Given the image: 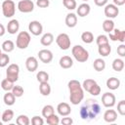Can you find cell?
<instances>
[{
  "mask_svg": "<svg viewBox=\"0 0 125 125\" xmlns=\"http://www.w3.org/2000/svg\"><path fill=\"white\" fill-rule=\"evenodd\" d=\"M101 112V105L97 100L88 99L86 102L81 105L79 114L83 120H94L98 117Z\"/></svg>",
  "mask_w": 125,
  "mask_h": 125,
  "instance_id": "obj_1",
  "label": "cell"
},
{
  "mask_svg": "<svg viewBox=\"0 0 125 125\" xmlns=\"http://www.w3.org/2000/svg\"><path fill=\"white\" fill-rule=\"evenodd\" d=\"M69 90V101L72 104H79L84 99V90L78 80L72 79L67 84Z\"/></svg>",
  "mask_w": 125,
  "mask_h": 125,
  "instance_id": "obj_2",
  "label": "cell"
},
{
  "mask_svg": "<svg viewBox=\"0 0 125 125\" xmlns=\"http://www.w3.org/2000/svg\"><path fill=\"white\" fill-rule=\"evenodd\" d=\"M71 54L73 58L79 62H85L89 59V52L81 45H75L74 47H72Z\"/></svg>",
  "mask_w": 125,
  "mask_h": 125,
  "instance_id": "obj_3",
  "label": "cell"
},
{
  "mask_svg": "<svg viewBox=\"0 0 125 125\" xmlns=\"http://www.w3.org/2000/svg\"><path fill=\"white\" fill-rule=\"evenodd\" d=\"M31 41V37H30V34L27 32V31H21L19 32L18 36H17V39H16V46L19 48V49H26L29 45Z\"/></svg>",
  "mask_w": 125,
  "mask_h": 125,
  "instance_id": "obj_4",
  "label": "cell"
},
{
  "mask_svg": "<svg viewBox=\"0 0 125 125\" xmlns=\"http://www.w3.org/2000/svg\"><path fill=\"white\" fill-rule=\"evenodd\" d=\"M2 13L4 15V17L6 18H12L13 16H15L16 13V4L13 0H5L3 1L2 5Z\"/></svg>",
  "mask_w": 125,
  "mask_h": 125,
  "instance_id": "obj_5",
  "label": "cell"
},
{
  "mask_svg": "<svg viewBox=\"0 0 125 125\" xmlns=\"http://www.w3.org/2000/svg\"><path fill=\"white\" fill-rule=\"evenodd\" d=\"M19 73H20V66L17 63H11L8 65L6 70V78L12 82H16L19 80Z\"/></svg>",
  "mask_w": 125,
  "mask_h": 125,
  "instance_id": "obj_6",
  "label": "cell"
},
{
  "mask_svg": "<svg viewBox=\"0 0 125 125\" xmlns=\"http://www.w3.org/2000/svg\"><path fill=\"white\" fill-rule=\"evenodd\" d=\"M56 43L60 47V49L64 50V51L68 50L71 45L70 38L66 33H60L56 38Z\"/></svg>",
  "mask_w": 125,
  "mask_h": 125,
  "instance_id": "obj_7",
  "label": "cell"
},
{
  "mask_svg": "<svg viewBox=\"0 0 125 125\" xmlns=\"http://www.w3.org/2000/svg\"><path fill=\"white\" fill-rule=\"evenodd\" d=\"M115 102H116V98L112 93L106 92V93L103 94V96H102V104H103V105L104 107L109 108V107L114 106Z\"/></svg>",
  "mask_w": 125,
  "mask_h": 125,
  "instance_id": "obj_8",
  "label": "cell"
},
{
  "mask_svg": "<svg viewBox=\"0 0 125 125\" xmlns=\"http://www.w3.org/2000/svg\"><path fill=\"white\" fill-rule=\"evenodd\" d=\"M18 9L21 13H30L34 10V3L31 0H21L18 3Z\"/></svg>",
  "mask_w": 125,
  "mask_h": 125,
  "instance_id": "obj_9",
  "label": "cell"
},
{
  "mask_svg": "<svg viewBox=\"0 0 125 125\" xmlns=\"http://www.w3.org/2000/svg\"><path fill=\"white\" fill-rule=\"evenodd\" d=\"M104 16L107 19H114L118 16L119 14V9L117 6H115L114 4H106L104 6Z\"/></svg>",
  "mask_w": 125,
  "mask_h": 125,
  "instance_id": "obj_10",
  "label": "cell"
},
{
  "mask_svg": "<svg viewBox=\"0 0 125 125\" xmlns=\"http://www.w3.org/2000/svg\"><path fill=\"white\" fill-rule=\"evenodd\" d=\"M28 30L34 36H38L43 32V25L38 21H31L28 23Z\"/></svg>",
  "mask_w": 125,
  "mask_h": 125,
  "instance_id": "obj_11",
  "label": "cell"
},
{
  "mask_svg": "<svg viewBox=\"0 0 125 125\" xmlns=\"http://www.w3.org/2000/svg\"><path fill=\"white\" fill-rule=\"evenodd\" d=\"M108 38L111 41H119L121 43H124L125 41V31L124 30H120L118 28H113V30L111 32L108 33Z\"/></svg>",
  "mask_w": 125,
  "mask_h": 125,
  "instance_id": "obj_12",
  "label": "cell"
},
{
  "mask_svg": "<svg viewBox=\"0 0 125 125\" xmlns=\"http://www.w3.org/2000/svg\"><path fill=\"white\" fill-rule=\"evenodd\" d=\"M39 60L44 63H49L53 60V53L48 49H42L38 52Z\"/></svg>",
  "mask_w": 125,
  "mask_h": 125,
  "instance_id": "obj_13",
  "label": "cell"
},
{
  "mask_svg": "<svg viewBox=\"0 0 125 125\" xmlns=\"http://www.w3.org/2000/svg\"><path fill=\"white\" fill-rule=\"evenodd\" d=\"M25 67L28 71L30 72H34L35 70H37L38 68V61L35 57H28L25 60Z\"/></svg>",
  "mask_w": 125,
  "mask_h": 125,
  "instance_id": "obj_14",
  "label": "cell"
},
{
  "mask_svg": "<svg viewBox=\"0 0 125 125\" xmlns=\"http://www.w3.org/2000/svg\"><path fill=\"white\" fill-rule=\"evenodd\" d=\"M57 111L61 116H67L71 112V107L67 103H60L57 105Z\"/></svg>",
  "mask_w": 125,
  "mask_h": 125,
  "instance_id": "obj_15",
  "label": "cell"
},
{
  "mask_svg": "<svg viewBox=\"0 0 125 125\" xmlns=\"http://www.w3.org/2000/svg\"><path fill=\"white\" fill-rule=\"evenodd\" d=\"M90 11H91V7L88 3H82L78 6V8H76V12H77V15L81 18H84L86 16H88L90 14Z\"/></svg>",
  "mask_w": 125,
  "mask_h": 125,
  "instance_id": "obj_16",
  "label": "cell"
},
{
  "mask_svg": "<svg viewBox=\"0 0 125 125\" xmlns=\"http://www.w3.org/2000/svg\"><path fill=\"white\" fill-rule=\"evenodd\" d=\"M6 29H7L8 33H10V34H16V33L19 31V29H20V23H19V21L16 20V19L11 20V21L8 22Z\"/></svg>",
  "mask_w": 125,
  "mask_h": 125,
  "instance_id": "obj_17",
  "label": "cell"
},
{
  "mask_svg": "<svg viewBox=\"0 0 125 125\" xmlns=\"http://www.w3.org/2000/svg\"><path fill=\"white\" fill-rule=\"evenodd\" d=\"M104 120L107 123H113L117 119V112L114 109H106L103 115Z\"/></svg>",
  "mask_w": 125,
  "mask_h": 125,
  "instance_id": "obj_18",
  "label": "cell"
},
{
  "mask_svg": "<svg viewBox=\"0 0 125 125\" xmlns=\"http://www.w3.org/2000/svg\"><path fill=\"white\" fill-rule=\"evenodd\" d=\"M59 63H60V66H61L62 68L67 69V68H70V67L73 65V60H72V58H70L69 56H62V57L60 59Z\"/></svg>",
  "mask_w": 125,
  "mask_h": 125,
  "instance_id": "obj_19",
  "label": "cell"
},
{
  "mask_svg": "<svg viewBox=\"0 0 125 125\" xmlns=\"http://www.w3.org/2000/svg\"><path fill=\"white\" fill-rule=\"evenodd\" d=\"M65 24L67 27H74L77 24V16L73 13H69L65 17Z\"/></svg>",
  "mask_w": 125,
  "mask_h": 125,
  "instance_id": "obj_20",
  "label": "cell"
},
{
  "mask_svg": "<svg viewBox=\"0 0 125 125\" xmlns=\"http://www.w3.org/2000/svg\"><path fill=\"white\" fill-rule=\"evenodd\" d=\"M120 86V80L116 77H110L106 80V87L109 90H116Z\"/></svg>",
  "mask_w": 125,
  "mask_h": 125,
  "instance_id": "obj_21",
  "label": "cell"
},
{
  "mask_svg": "<svg viewBox=\"0 0 125 125\" xmlns=\"http://www.w3.org/2000/svg\"><path fill=\"white\" fill-rule=\"evenodd\" d=\"M54 42V35L50 32H47L45 34L42 35L41 39H40V43L43 45V46H50L52 43Z\"/></svg>",
  "mask_w": 125,
  "mask_h": 125,
  "instance_id": "obj_22",
  "label": "cell"
},
{
  "mask_svg": "<svg viewBox=\"0 0 125 125\" xmlns=\"http://www.w3.org/2000/svg\"><path fill=\"white\" fill-rule=\"evenodd\" d=\"M98 52H99V55H101L102 57H107L111 52V47H110L109 43L100 45L98 47Z\"/></svg>",
  "mask_w": 125,
  "mask_h": 125,
  "instance_id": "obj_23",
  "label": "cell"
},
{
  "mask_svg": "<svg viewBox=\"0 0 125 125\" xmlns=\"http://www.w3.org/2000/svg\"><path fill=\"white\" fill-rule=\"evenodd\" d=\"M114 28V21L111 19H106L103 21V29L106 33H109Z\"/></svg>",
  "mask_w": 125,
  "mask_h": 125,
  "instance_id": "obj_24",
  "label": "cell"
},
{
  "mask_svg": "<svg viewBox=\"0 0 125 125\" xmlns=\"http://www.w3.org/2000/svg\"><path fill=\"white\" fill-rule=\"evenodd\" d=\"M93 67L97 71H103L105 68V62L102 58H98L93 62Z\"/></svg>",
  "mask_w": 125,
  "mask_h": 125,
  "instance_id": "obj_25",
  "label": "cell"
},
{
  "mask_svg": "<svg viewBox=\"0 0 125 125\" xmlns=\"http://www.w3.org/2000/svg\"><path fill=\"white\" fill-rule=\"evenodd\" d=\"M3 101H4L5 104H7V105H13V104H15V102H16V97H15V95H14L12 92L8 91V92L4 95Z\"/></svg>",
  "mask_w": 125,
  "mask_h": 125,
  "instance_id": "obj_26",
  "label": "cell"
},
{
  "mask_svg": "<svg viewBox=\"0 0 125 125\" xmlns=\"http://www.w3.org/2000/svg\"><path fill=\"white\" fill-rule=\"evenodd\" d=\"M39 91L43 96H49L51 94V86L48 82H41L39 85Z\"/></svg>",
  "mask_w": 125,
  "mask_h": 125,
  "instance_id": "obj_27",
  "label": "cell"
},
{
  "mask_svg": "<svg viewBox=\"0 0 125 125\" xmlns=\"http://www.w3.org/2000/svg\"><path fill=\"white\" fill-rule=\"evenodd\" d=\"M14 118V111L12 109H6L2 114H1V119L3 123H8Z\"/></svg>",
  "mask_w": 125,
  "mask_h": 125,
  "instance_id": "obj_28",
  "label": "cell"
},
{
  "mask_svg": "<svg viewBox=\"0 0 125 125\" xmlns=\"http://www.w3.org/2000/svg\"><path fill=\"white\" fill-rule=\"evenodd\" d=\"M2 50L5 52V53H10L12 51H14L15 49V44L12 40H6L2 43Z\"/></svg>",
  "mask_w": 125,
  "mask_h": 125,
  "instance_id": "obj_29",
  "label": "cell"
},
{
  "mask_svg": "<svg viewBox=\"0 0 125 125\" xmlns=\"http://www.w3.org/2000/svg\"><path fill=\"white\" fill-rule=\"evenodd\" d=\"M112 68H113V70H115L117 72L123 70V68H124V61L122 59H115V60H113V62H112Z\"/></svg>",
  "mask_w": 125,
  "mask_h": 125,
  "instance_id": "obj_30",
  "label": "cell"
},
{
  "mask_svg": "<svg viewBox=\"0 0 125 125\" xmlns=\"http://www.w3.org/2000/svg\"><path fill=\"white\" fill-rule=\"evenodd\" d=\"M81 40L86 44H90L94 41V35L91 31H84L81 34Z\"/></svg>",
  "mask_w": 125,
  "mask_h": 125,
  "instance_id": "obj_31",
  "label": "cell"
},
{
  "mask_svg": "<svg viewBox=\"0 0 125 125\" xmlns=\"http://www.w3.org/2000/svg\"><path fill=\"white\" fill-rule=\"evenodd\" d=\"M53 113H55V108H54L53 105H51V104H46V105L43 106V108H42V116H43V117L46 118V117L50 116V115L53 114Z\"/></svg>",
  "mask_w": 125,
  "mask_h": 125,
  "instance_id": "obj_32",
  "label": "cell"
},
{
  "mask_svg": "<svg viewBox=\"0 0 125 125\" xmlns=\"http://www.w3.org/2000/svg\"><path fill=\"white\" fill-rule=\"evenodd\" d=\"M14 85H15V84H14V82H12V81L8 80L7 78H5V79H3V80L1 81V88H2L4 91H6V92L11 91V90L13 89Z\"/></svg>",
  "mask_w": 125,
  "mask_h": 125,
  "instance_id": "obj_33",
  "label": "cell"
},
{
  "mask_svg": "<svg viewBox=\"0 0 125 125\" xmlns=\"http://www.w3.org/2000/svg\"><path fill=\"white\" fill-rule=\"evenodd\" d=\"M36 78H37V81L39 83H41V82H48V80H49V74L46 71H44V70H40V71L37 72Z\"/></svg>",
  "mask_w": 125,
  "mask_h": 125,
  "instance_id": "obj_34",
  "label": "cell"
},
{
  "mask_svg": "<svg viewBox=\"0 0 125 125\" xmlns=\"http://www.w3.org/2000/svg\"><path fill=\"white\" fill-rule=\"evenodd\" d=\"M16 122L18 125H28L30 123V120L28 118L27 115H24V114H21L17 117L16 119Z\"/></svg>",
  "mask_w": 125,
  "mask_h": 125,
  "instance_id": "obj_35",
  "label": "cell"
},
{
  "mask_svg": "<svg viewBox=\"0 0 125 125\" xmlns=\"http://www.w3.org/2000/svg\"><path fill=\"white\" fill-rule=\"evenodd\" d=\"M97 82L94 80V79H86V80H84L83 81V83H82V88H83V90H85L86 92H89L90 91V89L93 87V85L94 84H96Z\"/></svg>",
  "mask_w": 125,
  "mask_h": 125,
  "instance_id": "obj_36",
  "label": "cell"
},
{
  "mask_svg": "<svg viewBox=\"0 0 125 125\" xmlns=\"http://www.w3.org/2000/svg\"><path fill=\"white\" fill-rule=\"evenodd\" d=\"M46 122L49 125H58L60 123V118H59L58 115H56L55 113H53L50 116L46 117Z\"/></svg>",
  "mask_w": 125,
  "mask_h": 125,
  "instance_id": "obj_37",
  "label": "cell"
},
{
  "mask_svg": "<svg viewBox=\"0 0 125 125\" xmlns=\"http://www.w3.org/2000/svg\"><path fill=\"white\" fill-rule=\"evenodd\" d=\"M10 62V57L7 53H1L0 55V67H5Z\"/></svg>",
  "mask_w": 125,
  "mask_h": 125,
  "instance_id": "obj_38",
  "label": "cell"
},
{
  "mask_svg": "<svg viewBox=\"0 0 125 125\" xmlns=\"http://www.w3.org/2000/svg\"><path fill=\"white\" fill-rule=\"evenodd\" d=\"M11 92L15 95L16 98H20V97H21L23 95V92L24 91H23V88L21 86H20V85H14L13 89L11 90Z\"/></svg>",
  "mask_w": 125,
  "mask_h": 125,
  "instance_id": "obj_39",
  "label": "cell"
},
{
  "mask_svg": "<svg viewBox=\"0 0 125 125\" xmlns=\"http://www.w3.org/2000/svg\"><path fill=\"white\" fill-rule=\"evenodd\" d=\"M62 4L67 10H74L77 8L75 0H62Z\"/></svg>",
  "mask_w": 125,
  "mask_h": 125,
  "instance_id": "obj_40",
  "label": "cell"
},
{
  "mask_svg": "<svg viewBox=\"0 0 125 125\" xmlns=\"http://www.w3.org/2000/svg\"><path fill=\"white\" fill-rule=\"evenodd\" d=\"M96 43H97L98 46L104 45V44H107L108 43V37L106 35H104V34H100L96 39Z\"/></svg>",
  "mask_w": 125,
  "mask_h": 125,
  "instance_id": "obj_41",
  "label": "cell"
},
{
  "mask_svg": "<svg viewBox=\"0 0 125 125\" xmlns=\"http://www.w3.org/2000/svg\"><path fill=\"white\" fill-rule=\"evenodd\" d=\"M89 93H90L92 96H99V95L101 94V87L99 86V84H98V83L94 84L93 87L90 89Z\"/></svg>",
  "mask_w": 125,
  "mask_h": 125,
  "instance_id": "obj_42",
  "label": "cell"
},
{
  "mask_svg": "<svg viewBox=\"0 0 125 125\" xmlns=\"http://www.w3.org/2000/svg\"><path fill=\"white\" fill-rule=\"evenodd\" d=\"M117 112L120 115H125V101L121 100L118 104H117Z\"/></svg>",
  "mask_w": 125,
  "mask_h": 125,
  "instance_id": "obj_43",
  "label": "cell"
},
{
  "mask_svg": "<svg viewBox=\"0 0 125 125\" xmlns=\"http://www.w3.org/2000/svg\"><path fill=\"white\" fill-rule=\"evenodd\" d=\"M31 124H33V125H43L44 120H43L42 117H40L38 115H35L31 118Z\"/></svg>",
  "mask_w": 125,
  "mask_h": 125,
  "instance_id": "obj_44",
  "label": "cell"
},
{
  "mask_svg": "<svg viewBox=\"0 0 125 125\" xmlns=\"http://www.w3.org/2000/svg\"><path fill=\"white\" fill-rule=\"evenodd\" d=\"M36 5L39 8H47L50 5L49 0H36Z\"/></svg>",
  "mask_w": 125,
  "mask_h": 125,
  "instance_id": "obj_45",
  "label": "cell"
},
{
  "mask_svg": "<svg viewBox=\"0 0 125 125\" xmlns=\"http://www.w3.org/2000/svg\"><path fill=\"white\" fill-rule=\"evenodd\" d=\"M117 54L120 57H125V45L123 43L117 47Z\"/></svg>",
  "mask_w": 125,
  "mask_h": 125,
  "instance_id": "obj_46",
  "label": "cell"
},
{
  "mask_svg": "<svg viewBox=\"0 0 125 125\" xmlns=\"http://www.w3.org/2000/svg\"><path fill=\"white\" fill-rule=\"evenodd\" d=\"M60 122H61L62 125H71V124L73 123V120H72V118H70V117H63Z\"/></svg>",
  "mask_w": 125,
  "mask_h": 125,
  "instance_id": "obj_47",
  "label": "cell"
},
{
  "mask_svg": "<svg viewBox=\"0 0 125 125\" xmlns=\"http://www.w3.org/2000/svg\"><path fill=\"white\" fill-rule=\"evenodd\" d=\"M108 0H94V3L98 6V7H104L107 4Z\"/></svg>",
  "mask_w": 125,
  "mask_h": 125,
  "instance_id": "obj_48",
  "label": "cell"
},
{
  "mask_svg": "<svg viewBox=\"0 0 125 125\" xmlns=\"http://www.w3.org/2000/svg\"><path fill=\"white\" fill-rule=\"evenodd\" d=\"M113 1V4L115 5V6H122V5H124L125 4V0H112Z\"/></svg>",
  "mask_w": 125,
  "mask_h": 125,
  "instance_id": "obj_49",
  "label": "cell"
},
{
  "mask_svg": "<svg viewBox=\"0 0 125 125\" xmlns=\"http://www.w3.org/2000/svg\"><path fill=\"white\" fill-rule=\"evenodd\" d=\"M5 32H6L5 26H4L2 23H0V36H3V35L5 34Z\"/></svg>",
  "mask_w": 125,
  "mask_h": 125,
  "instance_id": "obj_50",
  "label": "cell"
},
{
  "mask_svg": "<svg viewBox=\"0 0 125 125\" xmlns=\"http://www.w3.org/2000/svg\"><path fill=\"white\" fill-rule=\"evenodd\" d=\"M3 124V121H0V125H2Z\"/></svg>",
  "mask_w": 125,
  "mask_h": 125,
  "instance_id": "obj_51",
  "label": "cell"
},
{
  "mask_svg": "<svg viewBox=\"0 0 125 125\" xmlns=\"http://www.w3.org/2000/svg\"><path fill=\"white\" fill-rule=\"evenodd\" d=\"M83 2H87V1H89V0H82Z\"/></svg>",
  "mask_w": 125,
  "mask_h": 125,
  "instance_id": "obj_52",
  "label": "cell"
},
{
  "mask_svg": "<svg viewBox=\"0 0 125 125\" xmlns=\"http://www.w3.org/2000/svg\"><path fill=\"white\" fill-rule=\"evenodd\" d=\"M1 53H2V52H1V49H0V55H1Z\"/></svg>",
  "mask_w": 125,
  "mask_h": 125,
  "instance_id": "obj_53",
  "label": "cell"
}]
</instances>
